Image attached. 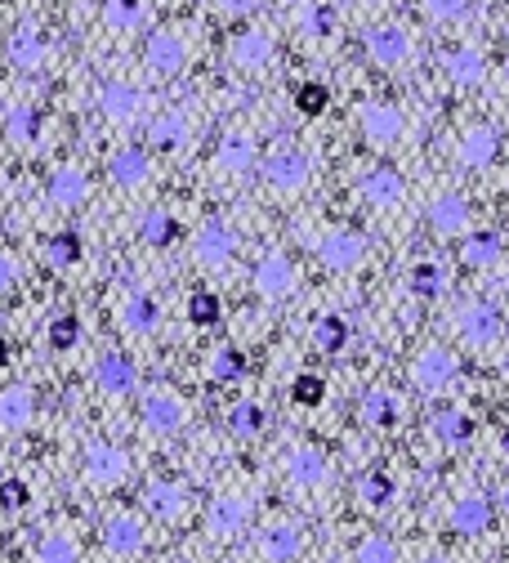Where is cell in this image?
Instances as JSON below:
<instances>
[{"instance_id":"6da1fadb","label":"cell","mask_w":509,"mask_h":563,"mask_svg":"<svg viewBox=\"0 0 509 563\" xmlns=\"http://www.w3.org/2000/svg\"><path fill=\"white\" fill-rule=\"evenodd\" d=\"M309 175H313V161H309V152L304 148H277V152H268V161H264V179H268V188H277V193H300L304 184H309Z\"/></svg>"},{"instance_id":"7a4b0ae2","label":"cell","mask_w":509,"mask_h":563,"mask_svg":"<svg viewBox=\"0 0 509 563\" xmlns=\"http://www.w3.org/2000/svg\"><path fill=\"white\" fill-rule=\"evenodd\" d=\"M501 309L496 304H487V300H469L465 309H460V318H456V336L465 340L469 349H492L496 340H501Z\"/></svg>"},{"instance_id":"3957f363","label":"cell","mask_w":509,"mask_h":563,"mask_svg":"<svg viewBox=\"0 0 509 563\" xmlns=\"http://www.w3.org/2000/svg\"><path fill=\"white\" fill-rule=\"evenodd\" d=\"M460 376V358L443 345H429L416 353V362H411V380H416L425 394H438V389H447L451 380Z\"/></svg>"},{"instance_id":"277c9868","label":"cell","mask_w":509,"mask_h":563,"mask_svg":"<svg viewBox=\"0 0 509 563\" xmlns=\"http://www.w3.org/2000/svg\"><path fill=\"white\" fill-rule=\"evenodd\" d=\"M233 255H237V233L224 224V219H210V224L197 233V242H192V260H197L201 269H210V273H219L224 264H233Z\"/></svg>"},{"instance_id":"5b68a950","label":"cell","mask_w":509,"mask_h":563,"mask_svg":"<svg viewBox=\"0 0 509 563\" xmlns=\"http://www.w3.org/2000/svg\"><path fill=\"white\" fill-rule=\"evenodd\" d=\"M318 260H322V269H331V273L358 269V264L367 260V237L349 233V228H335V233H326L318 242Z\"/></svg>"},{"instance_id":"8992f818","label":"cell","mask_w":509,"mask_h":563,"mask_svg":"<svg viewBox=\"0 0 509 563\" xmlns=\"http://www.w3.org/2000/svg\"><path fill=\"white\" fill-rule=\"evenodd\" d=\"M362 50H367V59L376 63V68H398V63L411 54V36L402 32V27L384 23V27L362 32Z\"/></svg>"},{"instance_id":"52a82bcc","label":"cell","mask_w":509,"mask_h":563,"mask_svg":"<svg viewBox=\"0 0 509 563\" xmlns=\"http://www.w3.org/2000/svg\"><path fill=\"white\" fill-rule=\"evenodd\" d=\"M286 479H291L295 488H322V483L331 479V461H326L322 447L300 443L286 452Z\"/></svg>"},{"instance_id":"ba28073f","label":"cell","mask_w":509,"mask_h":563,"mask_svg":"<svg viewBox=\"0 0 509 563\" xmlns=\"http://www.w3.org/2000/svg\"><path fill=\"white\" fill-rule=\"evenodd\" d=\"M85 479H94L99 488H117L121 479H130V456L112 443H94L85 452Z\"/></svg>"},{"instance_id":"9c48e42d","label":"cell","mask_w":509,"mask_h":563,"mask_svg":"<svg viewBox=\"0 0 509 563\" xmlns=\"http://www.w3.org/2000/svg\"><path fill=\"white\" fill-rule=\"evenodd\" d=\"M358 121H362V135H367V143H376V148L398 143L402 126H407L402 108H393V103H367V108L358 112Z\"/></svg>"},{"instance_id":"30bf717a","label":"cell","mask_w":509,"mask_h":563,"mask_svg":"<svg viewBox=\"0 0 509 563\" xmlns=\"http://www.w3.org/2000/svg\"><path fill=\"white\" fill-rule=\"evenodd\" d=\"M143 63H148V72H157V76H179L188 63V50L175 32H152L148 41H143Z\"/></svg>"},{"instance_id":"8fae6325","label":"cell","mask_w":509,"mask_h":563,"mask_svg":"<svg viewBox=\"0 0 509 563\" xmlns=\"http://www.w3.org/2000/svg\"><path fill=\"white\" fill-rule=\"evenodd\" d=\"M255 291L264 300H286L295 291V264L286 260L282 251H268L264 260L255 264Z\"/></svg>"},{"instance_id":"7c38bea8","label":"cell","mask_w":509,"mask_h":563,"mask_svg":"<svg viewBox=\"0 0 509 563\" xmlns=\"http://www.w3.org/2000/svg\"><path fill=\"white\" fill-rule=\"evenodd\" d=\"M228 59H233L237 68H246V72H259V68H268V63L277 59V45H273V36L268 32L246 27V32H237L233 41H228Z\"/></svg>"},{"instance_id":"4fadbf2b","label":"cell","mask_w":509,"mask_h":563,"mask_svg":"<svg viewBox=\"0 0 509 563\" xmlns=\"http://www.w3.org/2000/svg\"><path fill=\"white\" fill-rule=\"evenodd\" d=\"M496 152H501V135H496L487 121H478V126H469L465 135H460L456 143V157H460V166H469V170H487L496 161Z\"/></svg>"},{"instance_id":"5bb4252c","label":"cell","mask_w":509,"mask_h":563,"mask_svg":"<svg viewBox=\"0 0 509 563\" xmlns=\"http://www.w3.org/2000/svg\"><path fill=\"white\" fill-rule=\"evenodd\" d=\"M425 219L438 237H460L469 228V219H474V211H469V202L460 193H438L434 202H429Z\"/></svg>"},{"instance_id":"9a60e30c","label":"cell","mask_w":509,"mask_h":563,"mask_svg":"<svg viewBox=\"0 0 509 563\" xmlns=\"http://www.w3.org/2000/svg\"><path fill=\"white\" fill-rule=\"evenodd\" d=\"M188 407L179 394H170V389H152L148 398H143V425L152 429V434H175L179 425H184Z\"/></svg>"},{"instance_id":"2e32d148","label":"cell","mask_w":509,"mask_h":563,"mask_svg":"<svg viewBox=\"0 0 509 563\" xmlns=\"http://www.w3.org/2000/svg\"><path fill=\"white\" fill-rule=\"evenodd\" d=\"M358 197L371 206V211H393V206L407 197V184H402L398 170L380 166V170H371V175L358 184Z\"/></svg>"},{"instance_id":"e0dca14e","label":"cell","mask_w":509,"mask_h":563,"mask_svg":"<svg viewBox=\"0 0 509 563\" xmlns=\"http://www.w3.org/2000/svg\"><path fill=\"white\" fill-rule=\"evenodd\" d=\"M246 519H251V505H246L242 496H219V501L210 505V514H206V528H210V537L233 541L237 532L246 528Z\"/></svg>"},{"instance_id":"ac0fdd59","label":"cell","mask_w":509,"mask_h":563,"mask_svg":"<svg viewBox=\"0 0 509 563\" xmlns=\"http://www.w3.org/2000/svg\"><path fill=\"white\" fill-rule=\"evenodd\" d=\"M103 546H108L112 555H139V550L148 546V532H143V523L134 519V514H112V519L103 523Z\"/></svg>"},{"instance_id":"d6986e66","label":"cell","mask_w":509,"mask_h":563,"mask_svg":"<svg viewBox=\"0 0 509 563\" xmlns=\"http://www.w3.org/2000/svg\"><path fill=\"white\" fill-rule=\"evenodd\" d=\"M443 68H447V81L460 85V90H478V85L487 81V63L474 45H456V50L443 59Z\"/></svg>"},{"instance_id":"ffe728a7","label":"cell","mask_w":509,"mask_h":563,"mask_svg":"<svg viewBox=\"0 0 509 563\" xmlns=\"http://www.w3.org/2000/svg\"><path fill=\"white\" fill-rule=\"evenodd\" d=\"M148 510L157 514V519H166V523H179L188 514V488L184 483H175V479H157V483H148Z\"/></svg>"},{"instance_id":"44dd1931","label":"cell","mask_w":509,"mask_h":563,"mask_svg":"<svg viewBox=\"0 0 509 563\" xmlns=\"http://www.w3.org/2000/svg\"><path fill=\"white\" fill-rule=\"evenodd\" d=\"M108 175L117 188H143L152 175V157L143 148H121V152H112Z\"/></svg>"},{"instance_id":"7402d4cb","label":"cell","mask_w":509,"mask_h":563,"mask_svg":"<svg viewBox=\"0 0 509 563\" xmlns=\"http://www.w3.org/2000/svg\"><path fill=\"white\" fill-rule=\"evenodd\" d=\"M255 161H259V148H255L251 135L219 139V148H215V170H219V175H246Z\"/></svg>"},{"instance_id":"603a6c76","label":"cell","mask_w":509,"mask_h":563,"mask_svg":"<svg viewBox=\"0 0 509 563\" xmlns=\"http://www.w3.org/2000/svg\"><path fill=\"white\" fill-rule=\"evenodd\" d=\"M447 523L460 537H478V532H487V523H492V505H487L483 496H460L447 510Z\"/></svg>"},{"instance_id":"cb8c5ba5","label":"cell","mask_w":509,"mask_h":563,"mask_svg":"<svg viewBox=\"0 0 509 563\" xmlns=\"http://www.w3.org/2000/svg\"><path fill=\"white\" fill-rule=\"evenodd\" d=\"M134 385H139V371H134V362L126 353H108V358L99 362V389L112 398H126L134 394Z\"/></svg>"},{"instance_id":"d4e9b609","label":"cell","mask_w":509,"mask_h":563,"mask_svg":"<svg viewBox=\"0 0 509 563\" xmlns=\"http://www.w3.org/2000/svg\"><path fill=\"white\" fill-rule=\"evenodd\" d=\"M300 550H304V537L291 523H277V528H268L264 537H259V559L264 563H291Z\"/></svg>"},{"instance_id":"484cf974","label":"cell","mask_w":509,"mask_h":563,"mask_svg":"<svg viewBox=\"0 0 509 563\" xmlns=\"http://www.w3.org/2000/svg\"><path fill=\"white\" fill-rule=\"evenodd\" d=\"M99 112L108 121H134L139 117V90L130 81H108L99 90Z\"/></svg>"},{"instance_id":"4316f807","label":"cell","mask_w":509,"mask_h":563,"mask_svg":"<svg viewBox=\"0 0 509 563\" xmlns=\"http://www.w3.org/2000/svg\"><path fill=\"white\" fill-rule=\"evenodd\" d=\"M501 255H505V246H501V237H496V233H474V237H465V242H460V264H465V269H474V273L496 269V264H501Z\"/></svg>"},{"instance_id":"83f0119b","label":"cell","mask_w":509,"mask_h":563,"mask_svg":"<svg viewBox=\"0 0 509 563\" xmlns=\"http://www.w3.org/2000/svg\"><path fill=\"white\" fill-rule=\"evenodd\" d=\"M184 139H188V117L184 112H157V117H152V126H148L152 148L175 152V148H184Z\"/></svg>"},{"instance_id":"f1b7e54d","label":"cell","mask_w":509,"mask_h":563,"mask_svg":"<svg viewBox=\"0 0 509 563\" xmlns=\"http://www.w3.org/2000/svg\"><path fill=\"white\" fill-rule=\"evenodd\" d=\"M429 429H434L438 443L460 447V443H469V434H474V421H469V416L460 412V407H438L434 421H429Z\"/></svg>"},{"instance_id":"f546056e","label":"cell","mask_w":509,"mask_h":563,"mask_svg":"<svg viewBox=\"0 0 509 563\" xmlns=\"http://www.w3.org/2000/svg\"><path fill=\"white\" fill-rule=\"evenodd\" d=\"M85 197H90V179L81 175V170H54V179H50V202L54 206H81Z\"/></svg>"},{"instance_id":"4dcf8cb0","label":"cell","mask_w":509,"mask_h":563,"mask_svg":"<svg viewBox=\"0 0 509 563\" xmlns=\"http://www.w3.org/2000/svg\"><path fill=\"white\" fill-rule=\"evenodd\" d=\"M358 416H362V425H371V429L393 425V416H398V398H393L389 389H367L362 403H358Z\"/></svg>"},{"instance_id":"1f68e13d","label":"cell","mask_w":509,"mask_h":563,"mask_svg":"<svg viewBox=\"0 0 509 563\" xmlns=\"http://www.w3.org/2000/svg\"><path fill=\"white\" fill-rule=\"evenodd\" d=\"M9 63L23 68V72H32V68H41L45 63V41L32 32V27H23V32L9 36Z\"/></svg>"},{"instance_id":"d6a6232c","label":"cell","mask_w":509,"mask_h":563,"mask_svg":"<svg viewBox=\"0 0 509 563\" xmlns=\"http://www.w3.org/2000/svg\"><path fill=\"white\" fill-rule=\"evenodd\" d=\"M451 286V273L443 269V264H416L411 269V295H420V300H438V295H447Z\"/></svg>"},{"instance_id":"836d02e7","label":"cell","mask_w":509,"mask_h":563,"mask_svg":"<svg viewBox=\"0 0 509 563\" xmlns=\"http://www.w3.org/2000/svg\"><path fill=\"white\" fill-rule=\"evenodd\" d=\"M295 27H300L309 41H322V36L335 27L331 5H322V0H300V9H295Z\"/></svg>"},{"instance_id":"e575fe53","label":"cell","mask_w":509,"mask_h":563,"mask_svg":"<svg viewBox=\"0 0 509 563\" xmlns=\"http://www.w3.org/2000/svg\"><path fill=\"white\" fill-rule=\"evenodd\" d=\"M121 322H126L130 331H139V336H148V331L161 322L157 300H152V295H130V300H126V309H121Z\"/></svg>"},{"instance_id":"d590c367","label":"cell","mask_w":509,"mask_h":563,"mask_svg":"<svg viewBox=\"0 0 509 563\" xmlns=\"http://www.w3.org/2000/svg\"><path fill=\"white\" fill-rule=\"evenodd\" d=\"M313 345H318L322 353H340L344 345H349V322H344L340 313H326L318 327H313Z\"/></svg>"},{"instance_id":"8d00e7d4","label":"cell","mask_w":509,"mask_h":563,"mask_svg":"<svg viewBox=\"0 0 509 563\" xmlns=\"http://www.w3.org/2000/svg\"><path fill=\"white\" fill-rule=\"evenodd\" d=\"M139 233H143V242L148 246H170L179 228H175V215L170 211H148L139 219Z\"/></svg>"},{"instance_id":"74e56055","label":"cell","mask_w":509,"mask_h":563,"mask_svg":"<svg viewBox=\"0 0 509 563\" xmlns=\"http://www.w3.org/2000/svg\"><path fill=\"white\" fill-rule=\"evenodd\" d=\"M103 18H108L112 32H134L143 23V0H108Z\"/></svg>"},{"instance_id":"f35d334b","label":"cell","mask_w":509,"mask_h":563,"mask_svg":"<svg viewBox=\"0 0 509 563\" xmlns=\"http://www.w3.org/2000/svg\"><path fill=\"white\" fill-rule=\"evenodd\" d=\"M246 376V358L237 349H219L215 358H210V380L215 385H233V380Z\"/></svg>"},{"instance_id":"ab89813d","label":"cell","mask_w":509,"mask_h":563,"mask_svg":"<svg viewBox=\"0 0 509 563\" xmlns=\"http://www.w3.org/2000/svg\"><path fill=\"white\" fill-rule=\"evenodd\" d=\"M358 496H362L367 505H389V501H393V479H389L384 470H367V474L358 479Z\"/></svg>"},{"instance_id":"60d3db41","label":"cell","mask_w":509,"mask_h":563,"mask_svg":"<svg viewBox=\"0 0 509 563\" xmlns=\"http://www.w3.org/2000/svg\"><path fill=\"white\" fill-rule=\"evenodd\" d=\"M264 407L259 403H237L233 407V416H228V425H233V434L237 438H251V434H259V429H264Z\"/></svg>"},{"instance_id":"b9f144b4","label":"cell","mask_w":509,"mask_h":563,"mask_svg":"<svg viewBox=\"0 0 509 563\" xmlns=\"http://www.w3.org/2000/svg\"><path fill=\"white\" fill-rule=\"evenodd\" d=\"M27 416H32V394H27V389H9V394L0 398V421L14 429V425H27Z\"/></svg>"},{"instance_id":"7bdbcfd3","label":"cell","mask_w":509,"mask_h":563,"mask_svg":"<svg viewBox=\"0 0 509 563\" xmlns=\"http://www.w3.org/2000/svg\"><path fill=\"white\" fill-rule=\"evenodd\" d=\"M45 255H50V264H54V269H67V264H76V260H81V242H76L72 233H59V237H50V246H45Z\"/></svg>"},{"instance_id":"ee69618b","label":"cell","mask_w":509,"mask_h":563,"mask_svg":"<svg viewBox=\"0 0 509 563\" xmlns=\"http://www.w3.org/2000/svg\"><path fill=\"white\" fill-rule=\"evenodd\" d=\"M358 563H398V550H393L389 537H362L358 541Z\"/></svg>"},{"instance_id":"f6af8a7d","label":"cell","mask_w":509,"mask_h":563,"mask_svg":"<svg viewBox=\"0 0 509 563\" xmlns=\"http://www.w3.org/2000/svg\"><path fill=\"white\" fill-rule=\"evenodd\" d=\"M420 9H425L434 23H456V18L469 14V0H420Z\"/></svg>"},{"instance_id":"bcb514c9","label":"cell","mask_w":509,"mask_h":563,"mask_svg":"<svg viewBox=\"0 0 509 563\" xmlns=\"http://www.w3.org/2000/svg\"><path fill=\"white\" fill-rule=\"evenodd\" d=\"M36 130H41V112L36 108H18L14 117H9V135H14L18 143H32Z\"/></svg>"},{"instance_id":"7dc6e473","label":"cell","mask_w":509,"mask_h":563,"mask_svg":"<svg viewBox=\"0 0 509 563\" xmlns=\"http://www.w3.org/2000/svg\"><path fill=\"white\" fill-rule=\"evenodd\" d=\"M188 318L197 322V327H215V322H219V300H215V295H206V291L192 295V300H188Z\"/></svg>"},{"instance_id":"c3c4849f","label":"cell","mask_w":509,"mask_h":563,"mask_svg":"<svg viewBox=\"0 0 509 563\" xmlns=\"http://www.w3.org/2000/svg\"><path fill=\"white\" fill-rule=\"evenodd\" d=\"M322 394H326L322 376H300V380L291 385V398H295L300 407H318V403H322Z\"/></svg>"},{"instance_id":"681fc988","label":"cell","mask_w":509,"mask_h":563,"mask_svg":"<svg viewBox=\"0 0 509 563\" xmlns=\"http://www.w3.org/2000/svg\"><path fill=\"white\" fill-rule=\"evenodd\" d=\"M76 340H81V322L76 318H54L50 322V345L54 349H72Z\"/></svg>"},{"instance_id":"f907efd6","label":"cell","mask_w":509,"mask_h":563,"mask_svg":"<svg viewBox=\"0 0 509 563\" xmlns=\"http://www.w3.org/2000/svg\"><path fill=\"white\" fill-rule=\"evenodd\" d=\"M36 559L41 563H76V546L72 541H63V537H50V541H41Z\"/></svg>"},{"instance_id":"816d5d0a","label":"cell","mask_w":509,"mask_h":563,"mask_svg":"<svg viewBox=\"0 0 509 563\" xmlns=\"http://www.w3.org/2000/svg\"><path fill=\"white\" fill-rule=\"evenodd\" d=\"M295 108H300L304 117H318L326 108V85H304V90L295 94Z\"/></svg>"},{"instance_id":"f5cc1de1","label":"cell","mask_w":509,"mask_h":563,"mask_svg":"<svg viewBox=\"0 0 509 563\" xmlns=\"http://www.w3.org/2000/svg\"><path fill=\"white\" fill-rule=\"evenodd\" d=\"M27 501V488L18 479H9V483H0V505H23Z\"/></svg>"},{"instance_id":"db71d44e","label":"cell","mask_w":509,"mask_h":563,"mask_svg":"<svg viewBox=\"0 0 509 563\" xmlns=\"http://www.w3.org/2000/svg\"><path fill=\"white\" fill-rule=\"evenodd\" d=\"M219 9H224V14H233V18H242V14H251L255 9V0H215Z\"/></svg>"},{"instance_id":"11a10c76","label":"cell","mask_w":509,"mask_h":563,"mask_svg":"<svg viewBox=\"0 0 509 563\" xmlns=\"http://www.w3.org/2000/svg\"><path fill=\"white\" fill-rule=\"evenodd\" d=\"M9 282H14V260H5V255H0V291H5Z\"/></svg>"},{"instance_id":"9f6ffc18","label":"cell","mask_w":509,"mask_h":563,"mask_svg":"<svg viewBox=\"0 0 509 563\" xmlns=\"http://www.w3.org/2000/svg\"><path fill=\"white\" fill-rule=\"evenodd\" d=\"M496 510H501L505 519H509V483H505V488H501V496H496Z\"/></svg>"},{"instance_id":"6f0895ef","label":"cell","mask_w":509,"mask_h":563,"mask_svg":"<svg viewBox=\"0 0 509 563\" xmlns=\"http://www.w3.org/2000/svg\"><path fill=\"white\" fill-rule=\"evenodd\" d=\"M501 452H505V456H509V425H505V429H501Z\"/></svg>"},{"instance_id":"680465c9","label":"cell","mask_w":509,"mask_h":563,"mask_svg":"<svg viewBox=\"0 0 509 563\" xmlns=\"http://www.w3.org/2000/svg\"><path fill=\"white\" fill-rule=\"evenodd\" d=\"M5 362H9V345H5V340H0V367H5Z\"/></svg>"},{"instance_id":"91938a15","label":"cell","mask_w":509,"mask_h":563,"mask_svg":"<svg viewBox=\"0 0 509 563\" xmlns=\"http://www.w3.org/2000/svg\"><path fill=\"white\" fill-rule=\"evenodd\" d=\"M505 81H509V50H505Z\"/></svg>"},{"instance_id":"94428289","label":"cell","mask_w":509,"mask_h":563,"mask_svg":"<svg viewBox=\"0 0 509 563\" xmlns=\"http://www.w3.org/2000/svg\"><path fill=\"white\" fill-rule=\"evenodd\" d=\"M420 563H447V559H420Z\"/></svg>"},{"instance_id":"6125c7cd","label":"cell","mask_w":509,"mask_h":563,"mask_svg":"<svg viewBox=\"0 0 509 563\" xmlns=\"http://www.w3.org/2000/svg\"><path fill=\"white\" fill-rule=\"evenodd\" d=\"M0 5H9V0H0Z\"/></svg>"}]
</instances>
